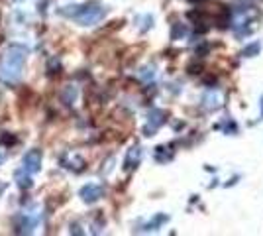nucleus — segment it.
Instances as JSON below:
<instances>
[{"mask_svg":"<svg viewBox=\"0 0 263 236\" xmlns=\"http://www.w3.org/2000/svg\"><path fill=\"white\" fill-rule=\"evenodd\" d=\"M59 14L73 18L81 26H93V24H99L106 16V8L100 6L99 2H89L83 6H67L63 10H59Z\"/></svg>","mask_w":263,"mask_h":236,"instance_id":"nucleus-1","label":"nucleus"},{"mask_svg":"<svg viewBox=\"0 0 263 236\" xmlns=\"http://www.w3.org/2000/svg\"><path fill=\"white\" fill-rule=\"evenodd\" d=\"M24 59H26V51L22 47H10L8 55H6V65L2 69L0 77L2 81L6 83H16L22 75V65H24Z\"/></svg>","mask_w":263,"mask_h":236,"instance_id":"nucleus-2","label":"nucleus"},{"mask_svg":"<svg viewBox=\"0 0 263 236\" xmlns=\"http://www.w3.org/2000/svg\"><path fill=\"white\" fill-rule=\"evenodd\" d=\"M222 102H224V95H222V91H218V89H208V91L202 95V106H204L206 110H210V112L218 110V108L222 106Z\"/></svg>","mask_w":263,"mask_h":236,"instance_id":"nucleus-3","label":"nucleus"},{"mask_svg":"<svg viewBox=\"0 0 263 236\" xmlns=\"http://www.w3.org/2000/svg\"><path fill=\"white\" fill-rule=\"evenodd\" d=\"M165 122V112L163 110H159V108H153V110H149V114H147V126H145V136H153V132L159 128V126H163Z\"/></svg>","mask_w":263,"mask_h":236,"instance_id":"nucleus-4","label":"nucleus"},{"mask_svg":"<svg viewBox=\"0 0 263 236\" xmlns=\"http://www.w3.org/2000/svg\"><path fill=\"white\" fill-rule=\"evenodd\" d=\"M79 195H81V199L85 203H97L104 195V189L100 187V185H97V183H89V185H85L81 191H79Z\"/></svg>","mask_w":263,"mask_h":236,"instance_id":"nucleus-5","label":"nucleus"},{"mask_svg":"<svg viewBox=\"0 0 263 236\" xmlns=\"http://www.w3.org/2000/svg\"><path fill=\"white\" fill-rule=\"evenodd\" d=\"M24 169L32 175L37 173L41 169V152L39 150H30L26 156H24Z\"/></svg>","mask_w":263,"mask_h":236,"instance_id":"nucleus-6","label":"nucleus"},{"mask_svg":"<svg viewBox=\"0 0 263 236\" xmlns=\"http://www.w3.org/2000/svg\"><path fill=\"white\" fill-rule=\"evenodd\" d=\"M141 156H143V152H141V148L139 146H133L130 152L126 154V160H124V169H135L139 166V162H141Z\"/></svg>","mask_w":263,"mask_h":236,"instance_id":"nucleus-7","label":"nucleus"},{"mask_svg":"<svg viewBox=\"0 0 263 236\" xmlns=\"http://www.w3.org/2000/svg\"><path fill=\"white\" fill-rule=\"evenodd\" d=\"M16 183L22 187V189H30L33 185V181H32V177H30V173L26 171V169H20V171H16Z\"/></svg>","mask_w":263,"mask_h":236,"instance_id":"nucleus-8","label":"nucleus"},{"mask_svg":"<svg viewBox=\"0 0 263 236\" xmlns=\"http://www.w3.org/2000/svg\"><path fill=\"white\" fill-rule=\"evenodd\" d=\"M61 99H63V102L65 104H73L75 102V99H77V89L73 87V85H67L65 89H63V93H61Z\"/></svg>","mask_w":263,"mask_h":236,"instance_id":"nucleus-9","label":"nucleus"},{"mask_svg":"<svg viewBox=\"0 0 263 236\" xmlns=\"http://www.w3.org/2000/svg\"><path fill=\"white\" fill-rule=\"evenodd\" d=\"M260 49H262V43L260 41H254V43H250V45H246L242 49V57H254V55L260 53Z\"/></svg>","mask_w":263,"mask_h":236,"instance_id":"nucleus-10","label":"nucleus"},{"mask_svg":"<svg viewBox=\"0 0 263 236\" xmlns=\"http://www.w3.org/2000/svg\"><path fill=\"white\" fill-rule=\"evenodd\" d=\"M67 168L73 169V171H83L85 169V162H83V158H79V156H75L71 162L69 160H65Z\"/></svg>","mask_w":263,"mask_h":236,"instance_id":"nucleus-11","label":"nucleus"},{"mask_svg":"<svg viewBox=\"0 0 263 236\" xmlns=\"http://www.w3.org/2000/svg\"><path fill=\"white\" fill-rule=\"evenodd\" d=\"M59 71H61V63H59V59H57V57H53V59H49V61H47V75L55 77Z\"/></svg>","mask_w":263,"mask_h":236,"instance_id":"nucleus-12","label":"nucleus"},{"mask_svg":"<svg viewBox=\"0 0 263 236\" xmlns=\"http://www.w3.org/2000/svg\"><path fill=\"white\" fill-rule=\"evenodd\" d=\"M165 221H167V217H165V215H159V217H155V219H153V221H151V223H149L143 231H157V227H159V225H163Z\"/></svg>","mask_w":263,"mask_h":236,"instance_id":"nucleus-13","label":"nucleus"},{"mask_svg":"<svg viewBox=\"0 0 263 236\" xmlns=\"http://www.w3.org/2000/svg\"><path fill=\"white\" fill-rule=\"evenodd\" d=\"M0 142H2V146H14V144L18 142V138L14 134H8V132H6V134L0 136Z\"/></svg>","mask_w":263,"mask_h":236,"instance_id":"nucleus-14","label":"nucleus"},{"mask_svg":"<svg viewBox=\"0 0 263 236\" xmlns=\"http://www.w3.org/2000/svg\"><path fill=\"white\" fill-rule=\"evenodd\" d=\"M185 34H187L185 26H183V24H181V26H179V24H175V26H173V32H171V37H173V39H177V37H183Z\"/></svg>","mask_w":263,"mask_h":236,"instance_id":"nucleus-15","label":"nucleus"},{"mask_svg":"<svg viewBox=\"0 0 263 236\" xmlns=\"http://www.w3.org/2000/svg\"><path fill=\"white\" fill-rule=\"evenodd\" d=\"M153 75H155V67L153 65H149V67H143L141 69V79H153Z\"/></svg>","mask_w":263,"mask_h":236,"instance_id":"nucleus-16","label":"nucleus"},{"mask_svg":"<svg viewBox=\"0 0 263 236\" xmlns=\"http://www.w3.org/2000/svg\"><path fill=\"white\" fill-rule=\"evenodd\" d=\"M4 162H6V154H4V150L0 148V166H2Z\"/></svg>","mask_w":263,"mask_h":236,"instance_id":"nucleus-17","label":"nucleus"},{"mask_svg":"<svg viewBox=\"0 0 263 236\" xmlns=\"http://www.w3.org/2000/svg\"><path fill=\"white\" fill-rule=\"evenodd\" d=\"M262 116H263V97H262Z\"/></svg>","mask_w":263,"mask_h":236,"instance_id":"nucleus-18","label":"nucleus"},{"mask_svg":"<svg viewBox=\"0 0 263 236\" xmlns=\"http://www.w3.org/2000/svg\"><path fill=\"white\" fill-rule=\"evenodd\" d=\"M14 2H22V0H14Z\"/></svg>","mask_w":263,"mask_h":236,"instance_id":"nucleus-19","label":"nucleus"},{"mask_svg":"<svg viewBox=\"0 0 263 236\" xmlns=\"http://www.w3.org/2000/svg\"><path fill=\"white\" fill-rule=\"evenodd\" d=\"M191 2H197V0H191Z\"/></svg>","mask_w":263,"mask_h":236,"instance_id":"nucleus-20","label":"nucleus"}]
</instances>
